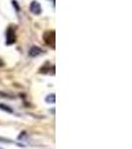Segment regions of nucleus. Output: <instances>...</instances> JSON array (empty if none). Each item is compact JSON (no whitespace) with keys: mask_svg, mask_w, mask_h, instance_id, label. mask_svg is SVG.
<instances>
[{"mask_svg":"<svg viewBox=\"0 0 132 149\" xmlns=\"http://www.w3.org/2000/svg\"><path fill=\"white\" fill-rule=\"evenodd\" d=\"M55 36H56V32L54 30H48L43 34V40L48 46L55 48Z\"/></svg>","mask_w":132,"mask_h":149,"instance_id":"nucleus-1","label":"nucleus"},{"mask_svg":"<svg viewBox=\"0 0 132 149\" xmlns=\"http://www.w3.org/2000/svg\"><path fill=\"white\" fill-rule=\"evenodd\" d=\"M16 42V33L13 26H9L6 30V44L12 45Z\"/></svg>","mask_w":132,"mask_h":149,"instance_id":"nucleus-2","label":"nucleus"},{"mask_svg":"<svg viewBox=\"0 0 132 149\" xmlns=\"http://www.w3.org/2000/svg\"><path fill=\"white\" fill-rule=\"evenodd\" d=\"M29 9L32 12L34 15H40L42 13V6H41V3L37 0H33L30 3V6H29Z\"/></svg>","mask_w":132,"mask_h":149,"instance_id":"nucleus-3","label":"nucleus"},{"mask_svg":"<svg viewBox=\"0 0 132 149\" xmlns=\"http://www.w3.org/2000/svg\"><path fill=\"white\" fill-rule=\"evenodd\" d=\"M43 53H44V50L41 49L40 47H38V46H32V47L30 48V50H29L28 55L30 57H32V58H35V57L39 56V55H41V54H43Z\"/></svg>","mask_w":132,"mask_h":149,"instance_id":"nucleus-4","label":"nucleus"},{"mask_svg":"<svg viewBox=\"0 0 132 149\" xmlns=\"http://www.w3.org/2000/svg\"><path fill=\"white\" fill-rule=\"evenodd\" d=\"M46 102L48 103H55V102H56V95H55V93H50V95H48L46 97Z\"/></svg>","mask_w":132,"mask_h":149,"instance_id":"nucleus-5","label":"nucleus"},{"mask_svg":"<svg viewBox=\"0 0 132 149\" xmlns=\"http://www.w3.org/2000/svg\"><path fill=\"white\" fill-rule=\"evenodd\" d=\"M0 109L6 112H9V113H13L14 112V110L12 109L11 107H9L8 105H6V104H3V103H0Z\"/></svg>","mask_w":132,"mask_h":149,"instance_id":"nucleus-6","label":"nucleus"},{"mask_svg":"<svg viewBox=\"0 0 132 149\" xmlns=\"http://www.w3.org/2000/svg\"><path fill=\"white\" fill-rule=\"evenodd\" d=\"M12 4H13V6L15 7V9H16V11H19L20 10V7H19V4L17 3V1H16V0H12Z\"/></svg>","mask_w":132,"mask_h":149,"instance_id":"nucleus-7","label":"nucleus"},{"mask_svg":"<svg viewBox=\"0 0 132 149\" xmlns=\"http://www.w3.org/2000/svg\"><path fill=\"white\" fill-rule=\"evenodd\" d=\"M0 95H1V97H10V95H6V93H0Z\"/></svg>","mask_w":132,"mask_h":149,"instance_id":"nucleus-8","label":"nucleus"},{"mask_svg":"<svg viewBox=\"0 0 132 149\" xmlns=\"http://www.w3.org/2000/svg\"><path fill=\"white\" fill-rule=\"evenodd\" d=\"M3 66H4L3 61H2V60H0V68H1V67H3Z\"/></svg>","mask_w":132,"mask_h":149,"instance_id":"nucleus-9","label":"nucleus"}]
</instances>
